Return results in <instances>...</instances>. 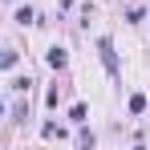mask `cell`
<instances>
[{
    "mask_svg": "<svg viewBox=\"0 0 150 150\" xmlns=\"http://www.w3.org/2000/svg\"><path fill=\"white\" fill-rule=\"evenodd\" d=\"M98 49H101V61H105V69H110V73H118V57H114V45H110V37H101V41H98Z\"/></svg>",
    "mask_w": 150,
    "mask_h": 150,
    "instance_id": "obj_1",
    "label": "cell"
},
{
    "mask_svg": "<svg viewBox=\"0 0 150 150\" xmlns=\"http://www.w3.org/2000/svg\"><path fill=\"white\" fill-rule=\"evenodd\" d=\"M45 61H49V69H65V61H69V57H65V49H61V45H53Z\"/></svg>",
    "mask_w": 150,
    "mask_h": 150,
    "instance_id": "obj_2",
    "label": "cell"
},
{
    "mask_svg": "<svg viewBox=\"0 0 150 150\" xmlns=\"http://www.w3.org/2000/svg\"><path fill=\"white\" fill-rule=\"evenodd\" d=\"M33 21H37V12H33V8H16V25H33Z\"/></svg>",
    "mask_w": 150,
    "mask_h": 150,
    "instance_id": "obj_3",
    "label": "cell"
},
{
    "mask_svg": "<svg viewBox=\"0 0 150 150\" xmlns=\"http://www.w3.org/2000/svg\"><path fill=\"white\" fill-rule=\"evenodd\" d=\"M16 65V53L12 49H0V69H12Z\"/></svg>",
    "mask_w": 150,
    "mask_h": 150,
    "instance_id": "obj_4",
    "label": "cell"
},
{
    "mask_svg": "<svg viewBox=\"0 0 150 150\" xmlns=\"http://www.w3.org/2000/svg\"><path fill=\"white\" fill-rule=\"evenodd\" d=\"M142 110H146V93H134L130 98V114H142Z\"/></svg>",
    "mask_w": 150,
    "mask_h": 150,
    "instance_id": "obj_5",
    "label": "cell"
},
{
    "mask_svg": "<svg viewBox=\"0 0 150 150\" xmlns=\"http://www.w3.org/2000/svg\"><path fill=\"white\" fill-rule=\"evenodd\" d=\"M69 122H85V105H81V101H77L73 110H69Z\"/></svg>",
    "mask_w": 150,
    "mask_h": 150,
    "instance_id": "obj_6",
    "label": "cell"
},
{
    "mask_svg": "<svg viewBox=\"0 0 150 150\" xmlns=\"http://www.w3.org/2000/svg\"><path fill=\"white\" fill-rule=\"evenodd\" d=\"M0 114H4V98H0Z\"/></svg>",
    "mask_w": 150,
    "mask_h": 150,
    "instance_id": "obj_7",
    "label": "cell"
}]
</instances>
